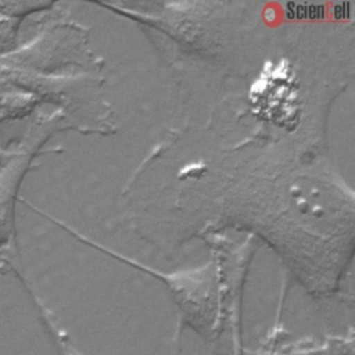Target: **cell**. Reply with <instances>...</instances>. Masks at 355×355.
Here are the masks:
<instances>
[{
    "mask_svg": "<svg viewBox=\"0 0 355 355\" xmlns=\"http://www.w3.org/2000/svg\"><path fill=\"white\" fill-rule=\"evenodd\" d=\"M31 129L0 169V251L15 243V205L24 176L29 171L40 137Z\"/></svg>",
    "mask_w": 355,
    "mask_h": 355,
    "instance_id": "1",
    "label": "cell"
},
{
    "mask_svg": "<svg viewBox=\"0 0 355 355\" xmlns=\"http://www.w3.org/2000/svg\"><path fill=\"white\" fill-rule=\"evenodd\" d=\"M46 4L32 1H0V57L18 46V33L24 18L40 11Z\"/></svg>",
    "mask_w": 355,
    "mask_h": 355,
    "instance_id": "2",
    "label": "cell"
},
{
    "mask_svg": "<svg viewBox=\"0 0 355 355\" xmlns=\"http://www.w3.org/2000/svg\"><path fill=\"white\" fill-rule=\"evenodd\" d=\"M14 153H15V148H11V146L10 147H3L0 144V169L14 155Z\"/></svg>",
    "mask_w": 355,
    "mask_h": 355,
    "instance_id": "5",
    "label": "cell"
},
{
    "mask_svg": "<svg viewBox=\"0 0 355 355\" xmlns=\"http://www.w3.org/2000/svg\"><path fill=\"white\" fill-rule=\"evenodd\" d=\"M336 337H329L324 343H313L312 340L284 341L277 334L268 338L254 352V355H334Z\"/></svg>",
    "mask_w": 355,
    "mask_h": 355,
    "instance_id": "3",
    "label": "cell"
},
{
    "mask_svg": "<svg viewBox=\"0 0 355 355\" xmlns=\"http://www.w3.org/2000/svg\"><path fill=\"white\" fill-rule=\"evenodd\" d=\"M39 311L43 319V323L47 327V331L51 337L53 341V347L55 351V355H82L75 347L73 344L69 341L68 334H65V331L54 322V319L51 318V315L47 312L46 308H43L39 304Z\"/></svg>",
    "mask_w": 355,
    "mask_h": 355,
    "instance_id": "4",
    "label": "cell"
}]
</instances>
